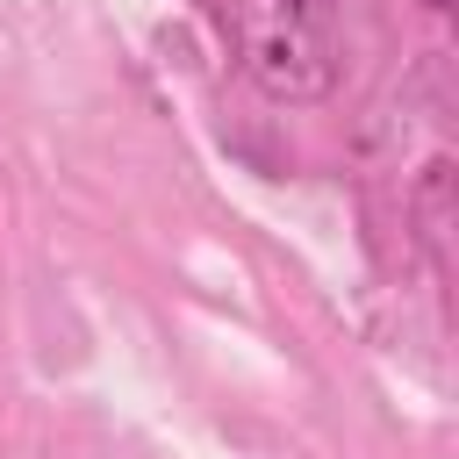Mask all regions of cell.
<instances>
[{
	"mask_svg": "<svg viewBox=\"0 0 459 459\" xmlns=\"http://www.w3.org/2000/svg\"><path fill=\"white\" fill-rule=\"evenodd\" d=\"M208 22L222 29L237 72L287 108L330 100L344 72V29L337 0H201Z\"/></svg>",
	"mask_w": 459,
	"mask_h": 459,
	"instance_id": "1",
	"label": "cell"
},
{
	"mask_svg": "<svg viewBox=\"0 0 459 459\" xmlns=\"http://www.w3.org/2000/svg\"><path fill=\"white\" fill-rule=\"evenodd\" d=\"M423 7H430V14H452V0H423Z\"/></svg>",
	"mask_w": 459,
	"mask_h": 459,
	"instance_id": "2",
	"label": "cell"
}]
</instances>
